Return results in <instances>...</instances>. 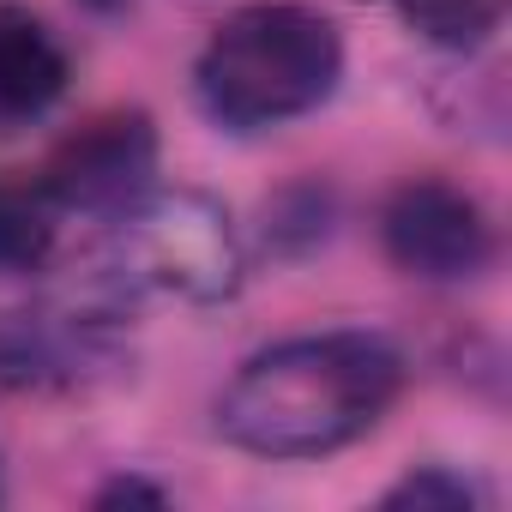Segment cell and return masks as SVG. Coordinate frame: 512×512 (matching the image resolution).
Here are the masks:
<instances>
[{
    "label": "cell",
    "mask_w": 512,
    "mask_h": 512,
    "mask_svg": "<svg viewBox=\"0 0 512 512\" xmlns=\"http://www.w3.org/2000/svg\"><path fill=\"white\" fill-rule=\"evenodd\" d=\"M404 386V356L380 332H314L260 350L223 392L217 428L260 458H320L368 434Z\"/></svg>",
    "instance_id": "6da1fadb"
},
{
    "label": "cell",
    "mask_w": 512,
    "mask_h": 512,
    "mask_svg": "<svg viewBox=\"0 0 512 512\" xmlns=\"http://www.w3.org/2000/svg\"><path fill=\"white\" fill-rule=\"evenodd\" d=\"M344 79V37L326 13L260 0L229 13L199 55V103L217 127L260 133L320 109Z\"/></svg>",
    "instance_id": "7a4b0ae2"
},
{
    "label": "cell",
    "mask_w": 512,
    "mask_h": 512,
    "mask_svg": "<svg viewBox=\"0 0 512 512\" xmlns=\"http://www.w3.org/2000/svg\"><path fill=\"white\" fill-rule=\"evenodd\" d=\"M109 284L121 296H169L211 308L241 284L229 211L193 187H145L109 217Z\"/></svg>",
    "instance_id": "3957f363"
},
{
    "label": "cell",
    "mask_w": 512,
    "mask_h": 512,
    "mask_svg": "<svg viewBox=\"0 0 512 512\" xmlns=\"http://www.w3.org/2000/svg\"><path fill=\"white\" fill-rule=\"evenodd\" d=\"M380 241H386V260L422 284H458V278H476L494 253V229H488V211L440 181V175H416L404 181L386 211H380Z\"/></svg>",
    "instance_id": "277c9868"
},
{
    "label": "cell",
    "mask_w": 512,
    "mask_h": 512,
    "mask_svg": "<svg viewBox=\"0 0 512 512\" xmlns=\"http://www.w3.org/2000/svg\"><path fill=\"white\" fill-rule=\"evenodd\" d=\"M157 175V127L145 109H103L85 127H73L49 163H43V193L61 211H91V217H115L121 205H133Z\"/></svg>",
    "instance_id": "5b68a950"
},
{
    "label": "cell",
    "mask_w": 512,
    "mask_h": 512,
    "mask_svg": "<svg viewBox=\"0 0 512 512\" xmlns=\"http://www.w3.org/2000/svg\"><path fill=\"white\" fill-rule=\"evenodd\" d=\"M115 362L103 308H19L0 314V386L7 392H61Z\"/></svg>",
    "instance_id": "8992f818"
},
{
    "label": "cell",
    "mask_w": 512,
    "mask_h": 512,
    "mask_svg": "<svg viewBox=\"0 0 512 512\" xmlns=\"http://www.w3.org/2000/svg\"><path fill=\"white\" fill-rule=\"evenodd\" d=\"M67 49L61 37L25 13V7H0V115L31 121L67 91Z\"/></svg>",
    "instance_id": "52a82bcc"
},
{
    "label": "cell",
    "mask_w": 512,
    "mask_h": 512,
    "mask_svg": "<svg viewBox=\"0 0 512 512\" xmlns=\"http://www.w3.org/2000/svg\"><path fill=\"white\" fill-rule=\"evenodd\" d=\"M61 205L43 181H0V278H31L55 260Z\"/></svg>",
    "instance_id": "ba28073f"
},
{
    "label": "cell",
    "mask_w": 512,
    "mask_h": 512,
    "mask_svg": "<svg viewBox=\"0 0 512 512\" xmlns=\"http://www.w3.org/2000/svg\"><path fill=\"white\" fill-rule=\"evenodd\" d=\"M506 0H398L404 25L434 49H476L500 25Z\"/></svg>",
    "instance_id": "9c48e42d"
},
{
    "label": "cell",
    "mask_w": 512,
    "mask_h": 512,
    "mask_svg": "<svg viewBox=\"0 0 512 512\" xmlns=\"http://www.w3.org/2000/svg\"><path fill=\"white\" fill-rule=\"evenodd\" d=\"M476 500L482 494L464 476H452V470H416V476H404L386 494V506H476Z\"/></svg>",
    "instance_id": "30bf717a"
},
{
    "label": "cell",
    "mask_w": 512,
    "mask_h": 512,
    "mask_svg": "<svg viewBox=\"0 0 512 512\" xmlns=\"http://www.w3.org/2000/svg\"><path fill=\"white\" fill-rule=\"evenodd\" d=\"M133 500H139V506H163L169 494L151 488V482H139V476H121V482H109V488L97 494V506H133Z\"/></svg>",
    "instance_id": "8fae6325"
},
{
    "label": "cell",
    "mask_w": 512,
    "mask_h": 512,
    "mask_svg": "<svg viewBox=\"0 0 512 512\" xmlns=\"http://www.w3.org/2000/svg\"><path fill=\"white\" fill-rule=\"evenodd\" d=\"M85 7H97V13H115V7H121V0H85Z\"/></svg>",
    "instance_id": "7c38bea8"
}]
</instances>
